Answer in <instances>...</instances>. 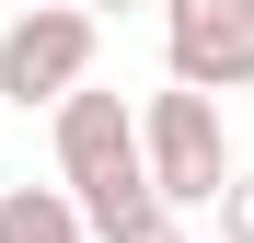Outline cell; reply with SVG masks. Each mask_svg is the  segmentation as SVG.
I'll use <instances>...</instances> for the list:
<instances>
[{
	"label": "cell",
	"instance_id": "6da1fadb",
	"mask_svg": "<svg viewBox=\"0 0 254 243\" xmlns=\"http://www.w3.org/2000/svg\"><path fill=\"white\" fill-rule=\"evenodd\" d=\"M139 174L162 209H208L231 174V139H220V93H196V81H174V93L139 104Z\"/></svg>",
	"mask_w": 254,
	"mask_h": 243
},
{
	"label": "cell",
	"instance_id": "7a4b0ae2",
	"mask_svg": "<svg viewBox=\"0 0 254 243\" xmlns=\"http://www.w3.org/2000/svg\"><path fill=\"white\" fill-rule=\"evenodd\" d=\"M69 81H93V12L81 0H23L0 35V104H58Z\"/></svg>",
	"mask_w": 254,
	"mask_h": 243
},
{
	"label": "cell",
	"instance_id": "3957f363",
	"mask_svg": "<svg viewBox=\"0 0 254 243\" xmlns=\"http://www.w3.org/2000/svg\"><path fill=\"white\" fill-rule=\"evenodd\" d=\"M162 47L196 93H254V0H162Z\"/></svg>",
	"mask_w": 254,
	"mask_h": 243
},
{
	"label": "cell",
	"instance_id": "277c9868",
	"mask_svg": "<svg viewBox=\"0 0 254 243\" xmlns=\"http://www.w3.org/2000/svg\"><path fill=\"white\" fill-rule=\"evenodd\" d=\"M47 128H58V174H69V185L139 151V116H127V93H93V81H69V93L47 104Z\"/></svg>",
	"mask_w": 254,
	"mask_h": 243
},
{
	"label": "cell",
	"instance_id": "5b68a950",
	"mask_svg": "<svg viewBox=\"0 0 254 243\" xmlns=\"http://www.w3.org/2000/svg\"><path fill=\"white\" fill-rule=\"evenodd\" d=\"M0 243H93L69 185H0Z\"/></svg>",
	"mask_w": 254,
	"mask_h": 243
},
{
	"label": "cell",
	"instance_id": "8992f818",
	"mask_svg": "<svg viewBox=\"0 0 254 243\" xmlns=\"http://www.w3.org/2000/svg\"><path fill=\"white\" fill-rule=\"evenodd\" d=\"M208 209H220V243H254V162H231Z\"/></svg>",
	"mask_w": 254,
	"mask_h": 243
},
{
	"label": "cell",
	"instance_id": "52a82bcc",
	"mask_svg": "<svg viewBox=\"0 0 254 243\" xmlns=\"http://www.w3.org/2000/svg\"><path fill=\"white\" fill-rule=\"evenodd\" d=\"M93 12H139V0H93Z\"/></svg>",
	"mask_w": 254,
	"mask_h": 243
}]
</instances>
